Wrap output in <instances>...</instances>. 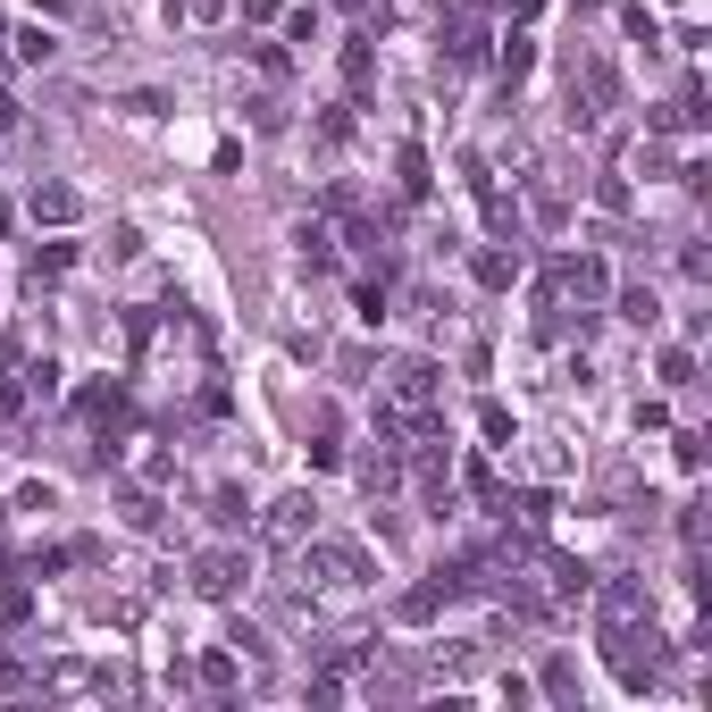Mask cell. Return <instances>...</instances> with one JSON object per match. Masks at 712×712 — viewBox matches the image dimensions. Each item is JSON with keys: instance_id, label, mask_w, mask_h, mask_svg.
<instances>
[{"instance_id": "22", "label": "cell", "mask_w": 712, "mask_h": 712, "mask_svg": "<svg viewBox=\"0 0 712 712\" xmlns=\"http://www.w3.org/2000/svg\"><path fill=\"white\" fill-rule=\"evenodd\" d=\"M679 277H688V285H704V277H712V261H704V244H679Z\"/></svg>"}, {"instance_id": "5", "label": "cell", "mask_w": 712, "mask_h": 712, "mask_svg": "<svg viewBox=\"0 0 712 712\" xmlns=\"http://www.w3.org/2000/svg\"><path fill=\"white\" fill-rule=\"evenodd\" d=\"M311 528H319V504H311V495H277V504L261 511V537L268 545H302Z\"/></svg>"}, {"instance_id": "16", "label": "cell", "mask_w": 712, "mask_h": 712, "mask_svg": "<svg viewBox=\"0 0 712 712\" xmlns=\"http://www.w3.org/2000/svg\"><path fill=\"white\" fill-rule=\"evenodd\" d=\"M193 679H202L210 695H226V688H235V654H202V671H193Z\"/></svg>"}, {"instance_id": "29", "label": "cell", "mask_w": 712, "mask_h": 712, "mask_svg": "<svg viewBox=\"0 0 712 712\" xmlns=\"http://www.w3.org/2000/svg\"><path fill=\"white\" fill-rule=\"evenodd\" d=\"M570 9H596V0H570Z\"/></svg>"}, {"instance_id": "1", "label": "cell", "mask_w": 712, "mask_h": 712, "mask_svg": "<svg viewBox=\"0 0 712 712\" xmlns=\"http://www.w3.org/2000/svg\"><path fill=\"white\" fill-rule=\"evenodd\" d=\"M302 579H311V587H360V579H369V545H353V537H302Z\"/></svg>"}, {"instance_id": "20", "label": "cell", "mask_w": 712, "mask_h": 712, "mask_svg": "<svg viewBox=\"0 0 712 712\" xmlns=\"http://www.w3.org/2000/svg\"><path fill=\"white\" fill-rule=\"evenodd\" d=\"M545 695H562V704H570V695H579V671H570V662H545Z\"/></svg>"}, {"instance_id": "15", "label": "cell", "mask_w": 712, "mask_h": 712, "mask_svg": "<svg viewBox=\"0 0 712 712\" xmlns=\"http://www.w3.org/2000/svg\"><path fill=\"white\" fill-rule=\"evenodd\" d=\"M118 504H126V528H160V495L126 487V495H118Z\"/></svg>"}, {"instance_id": "8", "label": "cell", "mask_w": 712, "mask_h": 712, "mask_svg": "<svg viewBox=\"0 0 712 712\" xmlns=\"http://www.w3.org/2000/svg\"><path fill=\"white\" fill-rule=\"evenodd\" d=\"M18 403H59V360H26L18 369Z\"/></svg>"}, {"instance_id": "26", "label": "cell", "mask_w": 712, "mask_h": 712, "mask_svg": "<svg viewBox=\"0 0 712 712\" xmlns=\"http://www.w3.org/2000/svg\"><path fill=\"white\" fill-rule=\"evenodd\" d=\"M0 126H18V101H9V93H0Z\"/></svg>"}, {"instance_id": "3", "label": "cell", "mask_w": 712, "mask_h": 712, "mask_svg": "<svg viewBox=\"0 0 712 712\" xmlns=\"http://www.w3.org/2000/svg\"><path fill=\"white\" fill-rule=\"evenodd\" d=\"M545 285H553V294H562V302H579V311H596V302L612 294V268H603L596 252H562V261H553V277H545Z\"/></svg>"}, {"instance_id": "24", "label": "cell", "mask_w": 712, "mask_h": 712, "mask_svg": "<svg viewBox=\"0 0 712 712\" xmlns=\"http://www.w3.org/2000/svg\"><path fill=\"white\" fill-rule=\"evenodd\" d=\"M344 84H369V42H344Z\"/></svg>"}, {"instance_id": "11", "label": "cell", "mask_w": 712, "mask_h": 712, "mask_svg": "<svg viewBox=\"0 0 712 712\" xmlns=\"http://www.w3.org/2000/svg\"><path fill=\"white\" fill-rule=\"evenodd\" d=\"M210 520H218V528H244V520H252L244 487H210Z\"/></svg>"}, {"instance_id": "4", "label": "cell", "mask_w": 712, "mask_h": 712, "mask_svg": "<svg viewBox=\"0 0 712 712\" xmlns=\"http://www.w3.org/2000/svg\"><path fill=\"white\" fill-rule=\"evenodd\" d=\"M244 579H252V562L235 553V545H210L202 562H193V587H202L210 603H226V596H244Z\"/></svg>"}, {"instance_id": "28", "label": "cell", "mask_w": 712, "mask_h": 712, "mask_svg": "<svg viewBox=\"0 0 712 712\" xmlns=\"http://www.w3.org/2000/svg\"><path fill=\"white\" fill-rule=\"evenodd\" d=\"M34 9H68V0H34Z\"/></svg>"}, {"instance_id": "14", "label": "cell", "mask_w": 712, "mask_h": 712, "mask_svg": "<svg viewBox=\"0 0 712 712\" xmlns=\"http://www.w3.org/2000/svg\"><path fill=\"white\" fill-rule=\"evenodd\" d=\"M511 277H520V252H478V285H495V294H504Z\"/></svg>"}, {"instance_id": "21", "label": "cell", "mask_w": 712, "mask_h": 712, "mask_svg": "<svg viewBox=\"0 0 712 712\" xmlns=\"http://www.w3.org/2000/svg\"><path fill=\"white\" fill-rule=\"evenodd\" d=\"M18 59H26V68H42V59H51V34H42V26H26V34H18Z\"/></svg>"}, {"instance_id": "19", "label": "cell", "mask_w": 712, "mask_h": 712, "mask_svg": "<svg viewBox=\"0 0 712 712\" xmlns=\"http://www.w3.org/2000/svg\"><path fill=\"white\" fill-rule=\"evenodd\" d=\"M403 193H411V202L428 193V151H403Z\"/></svg>"}, {"instance_id": "18", "label": "cell", "mask_w": 712, "mask_h": 712, "mask_svg": "<svg viewBox=\"0 0 712 712\" xmlns=\"http://www.w3.org/2000/svg\"><path fill=\"white\" fill-rule=\"evenodd\" d=\"M478 59H487V34H478V26H452V68H478Z\"/></svg>"}, {"instance_id": "13", "label": "cell", "mask_w": 712, "mask_h": 712, "mask_svg": "<svg viewBox=\"0 0 712 712\" xmlns=\"http://www.w3.org/2000/svg\"><path fill=\"white\" fill-rule=\"evenodd\" d=\"M620 319H629V327H654V319H662L654 285H629V294H620Z\"/></svg>"}, {"instance_id": "12", "label": "cell", "mask_w": 712, "mask_h": 712, "mask_svg": "<svg viewBox=\"0 0 712 712\" xmlns=\"http://www.w3.org/2000/svg\"><path fill=\"white\" fill-rule=\"evenodd\" d=\"M495 68H504V84H520V75L537 68V42H528V34H511L504 51H495Z\"/></svg>"}, {"instance_id": "17", "label": "cell", "mask_w": 712, "mask_h": 712, "mask_svg": "<svg viewBox=\"0 0 712 712\" xmlns=\"http://www.w3.org/2000/svg\"><path fill=\"white\" fill-rule=\"evenodd\" d=\"M294 244H302V261H311V268H327V261H336V235H327V226H302Z\"/></svg>"}, {"instance_id": "23", "label": "cell", "mask_w": 712, "mask_h": 712, "mask_svg": "<svg viewBox=\"0 0 712 712\" xmlns=\"http://www.w3.org/2000/svg\"><path fill=\"white\" fill-rule=\"evenodd\" d=\"M478 428H487V445H511V411H504V403H487V411H478Z\"/></svg>"}, {"instance_id": "10", "label": "cell", "mask_w": 712, "mask_h": 712, "mask_svg": "<svg viewBox=\"0 0 712 712\" xmlns=\"http://www.w3.org/2000/svg\"><path fill=\"white\" fill-rule=\"evenodd\" d=\"M504 511H511V520L528 528V537H537V528H553V487H528L520 504H504Z\"/></svg>"}, {"instance_id": "6", "label": "cell", "mask_w": 712, "mask_h": 712, "mask_svg": "<svg viewBox=\"0 0 712 712\" xmlns=\"http://www.w3.org/2000/svg\"><path fill=\"white\" fill-rule=\"evenodd\" d=\"M638 612H654L638 579H612V587H603V629H620V620H638Z\"/></svg>"}, {"instance_id": "25", "label": "cell", "mask_w": 712, "mask_h": 712, "mask_svg": "<svg viewBox=\"0 0 712 712\" xmlns=\"http://www.w3.org/2000/svg\"><path fill=\"white\" fill-rule=\"evenodd\" d=\"M235 9H244L252 26H268V18H277V0H235Z\"/></svg>"}, {"instance_id": "9", "label": "cell", "mask_w": 712, "mask_h": 712, "mask_svg": "<svg viewBox=\"0 0 712 712\" xmlns=\"http://www.w3.org/2000/svg\"><path fill=\"white\" fill-rule=\"evenodd\" d=\"M68 268H75V244H42V252H34V268H26V285L42 294V285H59Z\"/></svg>"}, {"instance_id": "7", "label": "cell", "mask_w": 712, "mask_h": 712, "mask_svg": "<svg viewBox=\"0 0 712 712\" xmlns=\"http://www.w3.org/2000/svg\"><path fill=\"white\" fill-rule=\"evenodd\" d=\"M26 210H34L42 226H75V210H84V202H75L68 185H34V202H26Z\"/></svg>"}, {"instance_id": "2", "label": "cell", "mask_w": 712, "mask_h": 712, "mask_svg": "<svg viewBox=\"0 0 712 712\" xmlns=\"http://www.w3.org/2000/svg\"><path fill=\"white\" fill-rule=\"evenodd\" d=\"M377 403H394V411H445V369H436V360H419V353L394 360Z\"/></svg>"}, {"instance_id": "27", "label": "cell", "mask_w": 712, "mask_h": 712, "mask_svg": "<svg viewBox=\"0 0 712 712\" xmlns=\"http://www.w3.org/2000/svg\"><path fill=\"white\" fill-rule=\"evenodd\" d=\"M9 226H18V210H9V202H0V235H9Z\"/></svg>"}]
</instances>
